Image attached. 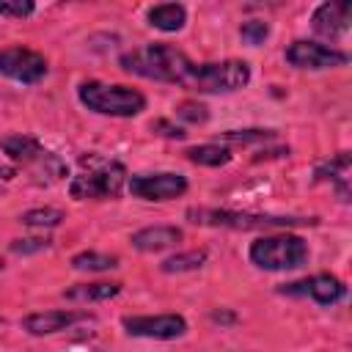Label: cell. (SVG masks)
<instances>
[{
	"label": "cell",
	"mask_w": 352,
	"mask_h": 352,
	"mask_svg": "<svg viewBox=\"0 0 352 352\" xmlns=\"http://www.w3.org/2000/svg\"><path fill=\"white\" fill-rule=\"evenodd\" d=\"M182 236H184V231L179 226H146V228L135 231L129 242L140 253H157V250H165V248L179 245Z\"/></svg>",
	"instance_id": "cell-15"
},
{
	"label": "cell",
	"mask_w": 352,
	"mask_h": 352,
	"mask_svg": "<svg viewBox=\"0 0 352 352\" xmlns=\"http://www.w3.org/2000/svg\"><path fill=\"white\" fill-rule=\"evenodd\" d=\"M187 220L206 228H231V231H267V228H297L316 226V217H283V214H261V212H236V209H214V206H190Z\"/></svg>",
	"instance_id": "cell-3"
},
{
	"label": "cell",
	"mask_w": 352,
	"mask_h": 352,
	"mask_svg": "<svg viewBox=\"0 0 352 352\" xmlns=\"http://www.w3.org/2000/svg\"><path fill=\"white\" fill-rule=\"evenodd\" d=\"M187 179L173 170H160V173H135L126 179V190L132 198L140 201H173L187 192Z\"/></svg>",
	"instance_id": "cell-9"
},
{
	"label": "cell",
	"mask_w": 352,
	"mask_h": 352,
	"mask_svg": "<svg viewBox=\"0 0 352 352\" xmlns=\"http://www.w3.org/2000/svg\"><path fill=\"white\" fill-rule=\"evenodd\" d=\"M36 11V6L30 0H0V16H11V19H25Z\"/></svg>",
	"instance_id": "cell-27"
},
{
	"label": "cell",
	"mask_w": 352,
	"mask_h": 352,
	"mask_svg": "<svg viewBox=\"0 0 352 352\" xmlns=\"http://www.w3.org/2000/svg\"><path fill=\"white\" fill-rule=\"evenodd\" d=\"M91 314L88 311H72V308H52V311H36L22 316V330H28L30 336H52L60 333L77 322H88Z\"/></svg>",
	"instance_id": "cell-13"
},
{
	"label": "cell",
	"mask_w": 352,
	"mask_h": 352,
	"mask_svg": "<svg viewBox=\"0 0 352 352\" xmlns=\"http://www.w3.org/2000/svg\"><path fill=\"white\" fill-rule=\"evenodd\" d=\"M314 179H316V182H330V184L338 190V195L346 201V195H349V154L341 151V154H336L333 160L316 165Z\"/></svg>",
	"instance_id": "cell-16"
},
{
	"label": "cell",
	"mask_w": 352,
	"mask_h": 352,
	"mask_svg": "<svg viewBox=\"0 0 352 352\" xmlns=\"http://www.w3.org/2000/svg\"><path fill=\"white\" fill-rule=\"evenodd\" d=\"M0 324H3V316H0Z\"/></svg>",
	"instance_id": "cell-32"
},
{
	"label": "cell",
	"mask_w": 352,
	"mask_h": 352,
	"mask_svg": "<svg viewBox=\"0 0 352 352\" xmlns=\"http://www.w3.org/2000/svg\"><path fill=\"white\" fill-rule=\"evenodd\" d=\"M118 292H121V283L96 280V283H74L72 289L63 292V297L72 302H104V300H113Z\"/></svg>",
	"instance_id": "cell-18"
},
{
	"label": "cell",
	"mask_w": 352,
	"mask_h": 352,
	"mask_svg": "<svg viewBox=\"0 0 352 352\" xmlns=\"http://www.w3.org/2000/svg\"><path fill=\"white\" fill-rule=\"evenodd\" d=\"M124 330L138 338L173 341L187 333V319L182 314H146V316H124Z\"/></svg>",
	"instance_id": "cell-11"
},
{
	"label": "cell",
	"mask_w": 352,
	"mask_h": 352,
	"mask_svg": "<svg viewBox=\"0 0 352 352\" xmlns=\"http://www.w3.org/2000/svg\"><path fill=\"white\" fill-rule=\"evenodd\" d=\"M250 82V63L248 60H212V63H195L187 77V91L195 94H231Z\"/></svg>",
	"instance_id": "cell-7"
},
{
	"label": "cell",
	"mask_w": 352,
	"mask_h": 352,
	"mask_svg": "<svg viewBox=\"0 0 352 352\" xmlns=\"http://www.w3.org/2000/svg\"><path fill=\"white\" fill-rule=\"evenodd\" d=\"M50 248H52L50 236H25V239H11L8 242V250L16 253V256H33V253H41V250H50Z\"/></svg>",
	"instance_id": "cell-24"
},
{
	"label": "cell",
	"mask_w": 352,
	"mask_h": 352,
	"mask_svg": "<svg viewBox=\"0 0 352 352\" xmlns=\"http://www.w3.org/2000/svg\"><path fill=\"white\" fill-rule=\"evenodd\" d=\"M3 267H6V264H3V258H0V272H3Z\"/></svg>",
	"instance_id": "cell-31"
},
{
	"label": "cell",
	"mask_w": 352,
	"mask_h": 352,
	"mask_svg": "<svg viewBox=\"0 0 352 352\" xmlns=\"http://www.w3.org/2000/svg\"><path fill=\"white\" fill-rule=\"evenodd\" d=\"M278 292H280V294H289V297H308V300H314L316 305H336L338 300H344L346 286H344L341 278H336V275H330V272H319V275H311V278L286 283V286H280Z\"/></svg>",
	"instance_id": "cell-12"
},
{
	"label": "cell",
	"mask_w": 352,
	"mask_h": 352,
	"mask_svg": "<svg viewBox=\"0 0 352 352\" xmlns=\"http://www.w3.org/2000/svg\"><path fill=\"white\" fill-rule=\"evenodd\" d=\"M121 69L146 80H157V82H170V85H187V77L192 72V60L173 44L168 41H154L138 50H129L121 55Z\"/></svg>",
	"instance_id": "cell-1"
},
{
	"label": "cell",
	"mask_w": 352,
	"mask_h": 352,
	"mask_svg": "<svg viewBox=\"0 0 352 352\" xmlns=\"http://www.w3.org/2000/svg\"><path fill=\"white\" fill-rule=\"evenodd\" d=\"M50 66H47V58L30 47H3L0 50V74L14 80V82H22V85H36L47 77Z\"/></svg>",
	"instance_id": "cell-8"
},
{
	"label": "cell",
	"mask_w": 352,
	"mask_h": 352,
	"mask_svg": "<svg viewBox=\"0 0 352 352\" xmlns=\"http://www.w3.org/2000/svg\"><path fill=\"white\" fill-rule=\"evenodd\" d=\"M77 173L69 179V195L77 201H113L126 184V168L118 160L88 151L77 160Z\"/></svg>",
	"instance_id": "cell-2"
},
{
	"label": "cell",
	"mask_w": 352,
	"mask_h": 352,
	"mask_svg": "<svg viewBox=\"0 0 352 352\" xmlns=\"http://www.w3.org/2000/svg\"><path fill=\"white\" fill-rule=\"evenodd\" d=\"M146 19H148L151 28H157L162 33H176L187 22V8L182 3H160V6H151L148 8Z\"/></svg>",
	"instance_id": "cell-17"
},
{
	"label": "cell",
	"mask_w": 352,
	"mask_h": 352,
	"mask_svg": "<svg viewBox=\"0 0 352 352\" xmlns=\"http://www.w3.org/2000/svg\"><path fill=\"white\" fill-rule=\"evenodd\" d=\"M212 322H220V324H234L236 322V314L220 308V311H212Z\"/></svg>",
	"instance_id": "cell-29"
},
{
	"label": "cell",
	"mask_w": 352,
	"mask_h": 352,
	"mask_svg": "<svg viewBox=\"0 0 352 352\" xmlns=\"http://www.w3.org/2000/svg\"><path fill=\"white\" fill-rule=\"evenodd\" d=\"M118 267V256L99 253V250H80L72 256V270L77 272H107Z\"/></svg>",
	"instance_id": "cell-20"
},
{
	"label": "cell",
	"mask_w": 352,
	"mask_h": 352,
	"mask_svg": "<svg viewBox=\"0 0 352 352\" xmlns=\"http://www.w3.org/2000/svg\"><path fill=\"white\" fill-rule=\"evenodd\" d=\"M206 258H209V253L204 248H198V250H182V253L168 256L160 264V270L168 272V275H173V272H192V270H201L206 264Z\"/></svg>",
	"instance_id": "cell-21"
},
{
	"label": "cell",
	"mask_w": 352,
	"mask_h": 352,
	"mask_svg": "<svg viewBox=\"0 0 352 352\" xmlns=\"http://www.w3.org/2000/svg\"><path fill=\"white\" fill-rule=\"evenodd\" d=\"M239 36H242V41H245V44L258 47V44H264V41H267V36H270V25H267L264 19H248V22H242Z\"/></svg>",
	"instance_id": "cell-25"
},
{
	"label": "cell",
	"mask_w": 352,
	"mask_h": 352,
	"mask_svg": "<svg viewBox=\"0 0 352 352\" xmlns=\"http://www.w3.org/2000/svg\"><path fill=\"white\" fill-rule=\"evenodd\" d=\"M308 242L300 234L278 231V234H264L256 236L248 248V258L253 267L264 272H286V270H300L308 264Z\"/></svg>",
	"instance_id": "cell-5"
},
{
	"label": "cell",
	"mask_w": 352,
	"mask_h": 352,
	"mask_svg": "<svg viewBox=\"0 0 352 352\" xmlns=\"http://www.w3.org/2000/svg\"><path fill=\"white\" fill-rule=\"evenodd\" d=\"M66 220V212L63 209H58V206H36V209H28L22 217H19V223L22 226H28V228H58L60 223Z\"/></svg>",
	"instance_id": "cell-22"
},
{
	"label": "cell",
	"mask_w": 352,
	"mask_h": 352,
	"mask_svg": "<svg viewBox=\"0 0 352 352\" xmlns=\"http://www.w3.org/2000/svg\"><path fill=\"white\" fill-rule=\"evenodd\" d=\"M275 138V129H226L217 135V143H223L226 148L228 146H250V143H267Z\"/></svg>",
	"instance_id": "cell-23"
},
{
	"label": "cell",
	"mask_w": 352,
	"mask_h": 352,
	"mask_svg": "<svg viewBox=\"0 0 352 352\" xmlns=\"http://www.w3.org/2000/svg\"><path fill=\"white\" fill-rule=\"evenodd\" d=\"M349 14H352V6L346 0L322 3L311 16V28L324 38H341L349 33Z\"/></svg>",
	"instance_id": "cell-14"
},
{
	"label": "cell",
	"mask_w": 352,
	"mask_h": 352,
	"mask_svg": "<svg viewBox=\"0 0 352 352\" xmlns=\"http://www.w3.org/2000/svg\"><path fill=\"white\" fill-rule=\"evenodd\" d=\"M151 129L160 132V135L168 138V140H184V138H187L184 126H179V124H173V121H168V118H157V121H151Z\"/></svg>",
	"instance_id": "cell-28"
},
{
	"label": "cell",
	"mask_w": 352,
	"mask_h": 352,
	"mask_svg": "<svg viewBox=\"0 0 352 352\" xmlns=\"http://www.w3.org/2000/svg\"><path fill=\"white\" fill-rule=\"evenodd\" d=\"M184 157L195 165H206V168H220L231 162V151L220 143H201V146H190L184 151Z\"/></svg>",
	"instance_id": "cell-19"
},
{
	"label": "cell",
	"mask_w": 352,
	"mask_h": 352,
	"mask_svg": "<svg viewBox=\"0 0 352 352\" xmlns=\"http://www.w3.org/2000/svg\"><path fill=\"white\" fill-rule=\"evenodd\" d=\"M283 58H286V63H292L294 69H308V72L338 69V66H346V63H349V55H346L344 50L319 44V41H305V38L292 41V44L286 47Z\"/></svg>",
	"instance_id": "cell-10"
},
{
	"label": "cell",
	"mask_w": 352,
	"mask_h": 352,
	"mask_svg": "<svg viewBox=\"0 0 352 352\" xmlns=\"http://www.w3.org/2000/svg\"><path fill=\"white\" fill-rule=\"evenodd\" d=\"M77 99L91 113L113 116V118H135L146 110V96L138 88L118 85V82L85 80L77 88Z\"/></svg>",
	"instance_id": "cell-6"
},
{
	"label": "cell",
	"mask_w": 352,
	"mask_h": 352,
	"mask_svg": "<svg viewBox=\"0 0 352 352\" xmlns=\"http://www.w3.org/2000/svg\"><path fill=\"white\" fill-rule=\"evenodd\" d=\"M176 116L187 124H204L209 118V110L201 102H182V104H176Z\"/></svg>",
	"instance_id": "cell-26"
},
{
	"label": "cell",
	"mask_w": 352,
	"mask_h": 352,
	"mask_svg": "<svg viewBox=\"0 0 352 352\" xmlns=\"http://www.w3.org/2000/svg\"><path fill=\"white\" fill-rule=\"evenodd\" d=\"M0 148L8 154V160L14 162V168H25L36 176L38 184H52V182H60L69 176V165L50 148H44L36 138L30 135H22V132H14V135H6L0 140Z\"/></svg>",
	"instance_id": "cell-4"
},
{
	"label": "cell",
	"mask_w": 352,
	"mask_h": 352,
	"mask_svg": "<svg viewBox=\"0 0 352 352\" xmlns=\"http://www.w3.org/2000/svg\"><path fill=\"white\" fill-rule=\"evenodd\" d=\"M16 176H19V170L14 165H3L0 162V182H14Z\"/></svg>",
	"instance_id": "cell-30"
}]
</instances>
